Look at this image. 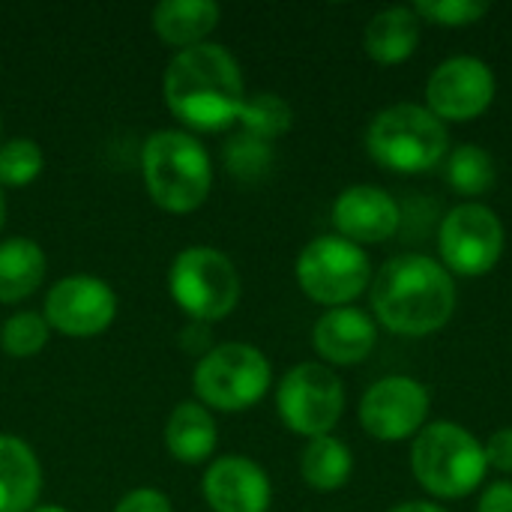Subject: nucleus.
<instances>
[{"instance_id":"f3484780","label":"nucleus","mask_w":512,"mask_h":512,"mask_svg":"<svg viewBox=\"0 0 512 512\" xmlns=\"http://www.w3.org/2000/svg\"><path fill=\"white\" fill-rule=\"evenodd\" d=\"M42 492V465L30 444L0 435V512H33Z\"/></svg>"},{"instance_id":"7ed1b4c3","label":"nucleus","mask_w":512,"mask_h":512,"mask_svg":"<svg viewBox=\"0 0 512 512\" xmlns=\"http://www.w3.org/2000/svg\"><path fill=\"white\" fill-rule=\"evenodd\" d=\"M141 174L150 198L168 213L198 210L213 186L210 153L183 129H159L144 141Z\"/></svg>"},{"instance_id":"7c9ffc66","label":"nucleus","mask_w":512,"mask_h":512,"mask_svg":"<svg viewBox=\"0 0 512 512\" xmlns=\"http://www.w3.org/2000/svg\"><path fill=\"white\" fill-rule=\"evenodd\" d=\"M477 512H512V483H507V480L492 483L483 492Z\"/></svg>"},{"instance_id":"5701e85b","label":"nucleus","mask_w":512,"mask_h":512,"mask_svg":"<svg viewBox=\"0 0 512 512\" xmlns=\"http://www.w3.org/2000/svg\"><path fill=\"white\" fill-rule=\"evenodd\" d=\"M447 183L456 195L477 198L495 183V162L477 144H462L447 156Z\"/></svg>"},{"instance_id":"aec40b11","label":"nucleus","mask_w":512,"mask_h":512,"mask_svg":"<svg viewBox=\"0 0 512 512\" xmlns=\"http://www.w3.org/2000/svg\"><path fill=\"white\" fill-rule=\"evenodd\" d=\"M420 42V18L411 6H390L372 15L363 33L366 54L381 66L405 63Z\"/></svg>"},{"instance_id":"4468645a","label":"nucleus","mask_w":512,"mask_h":512,"mask_svg":"<svg viewBox=\"0 0 512 512\" xmlns=\"http://www.w3.org/2000/svg\"><path fill=\"white\" fill-rule=\"evenodd\" d=\"M201 492L213 512H267L273 498L267 471L246 456H219L210 462Z\"/></svg>"},{"instance_id":"20e7f679","label":"nucleus","mask_w":512,"mask_h":512,"mask_svg":"<svg viewBox=\"0 0 512 512\" xmlns=\"http://www.w3.org/2000/svg\"><path fill=\"white\" fill-rule=\"evenodd\" d=\"M411 471L429 495L456 501L483 483L489 465L483 444L465 426L432 423L411 444Z\"/></svg>"},{"instance_id":"4be33fe9","label":"nucleus","mask_w":512,"mask_h":512,"mask_svg":"<svg viewBox=\"0 0 512 512\" xmlns=\"http://www.w3.org/2000/svg\"><path fill=\"white\" fill-rule=\"evenodd\" d=\"M351 471H354V456L333 435L312 438L306 444L303 456H300V474L318 492H336V489H342L351 480Z\"/></svg>"},{"instance_id":"f704fd0d","label":"nucleus","mask_w":512,"mask_h":512,"mask_svg":"<svg viewBox=\"0 0 512 512\" xmlns=\"http://www.w3.org/2000/svg\"><path fill=\"white\" fill-rule=\"evenodd\" d=\"M3 222H6V198L0 192V231H3Z\"/></svg>"},{"instance_id":"412c9836","label":"nucleus","mask_w":512,"mask_h":512,"mask_svg":"<svg viewBox=\"0 0 512 512\" xmlns=\"http://www.w3.org/2000/svg\"><path fill=\"white\" fill-rule=\"evenodd\" d=\"M45 252L30 237L0 240V303H18L30 297L45 279Z\"/></svg>"},{"instance_id":"a211bd4d","label":"nucleus","mask_w":512,"mask_h":512,"mask_svg":"<svg viewBox=\"0 0 512 512\" xmlns=\"http://www.w3.org/2000/svg\"><path fill=\"white\" fill-rule=\"evenodd\" d=\"M222 18L219 3L213 0H159L153 6V30L162 42L177 51L207 42Z\"/></svg>"},{"instance_id":"f257e3e1","label":"nucleus","mask_w":512,"mask_h":512,"mask_svg":"<svg viewBox=\"0 0 512 512\" xmlns=\"http://www.w3.org/2000/svg\"><path fill=\"white\" fill-rule=\"evenodd\" d=\"M162 99L189 129L222 132L240 120L246 102L240 63L219 42L183 48L165 66Z\"/></svg>"},{"instance_id":"b1692460","label":"nucleus","mask_w":512,"mask_h":512,"mask_svg":"<svg viewBox=\"0 0 512 512\" xmlns=\"http://www.w3.org/2000/svg\"><path fill=\"white\" fill-rule=\"evenodd\" d=\"M237 123H240V129L249 132V135L264 138V141H273V138H279V135H285V132L291 129L294 111H291V105H288L279 93L261 90V93L246 96Z\"/></svg>"},{"instance_id":"2eb2a0df","label":"nucleus","mask_w":512,"mask_h":512,"mask_svg":"<svg viewBox=\"0 0 512 512\" xmlns=\"http://www.w3.org/2000/svg\"><path fill=\"white\" fill-rule=\"evenodd\" d=\"M333 225L339 237L357 246L384 243L399 228V204L381 186H348L333 204Z\"/></svg>"},{"instance_id":"cd10ccee","label":"nucleus","mask_w":512,"mask_h":512,"mask_svg":"<svg viewBox=\"0 0 512 512\" xmlns=\"http://www.w3.org/2000/svg\"><path fill=\"white\" fill-rule=\"evenodd\" d=\"M411 9L417 12V18L441 27H468L486 18L492 6L486 0H417Z\"/></svg>"},{"instance_id":"a878e982","label":"nucleus","mask_w":512,"mask_h":512,"mask_svg":"<svg viewBox=\"0 0 512 512\" xmlns=\"http://www.w3.org/2000/svg\"><path fill=\"white\" fill-rule=\"evenodd\" d=\"M48 321L42 312H15L3 321L0 327V348L9 354V357H33L45 348L48 342Z\"/></svg>"},{"instance_id":"bb28decb","label":"nucleus","mask_w":512,"mask_h":512,"mask_svg":"<svg viewBox=\"0 0 512 512\" xmlns=\"http://www.w3.org/2000/svg\"><path fill=\"white\" fill-rule=\"evenodd\" d=\"M45 153L33 138H9L0 144V186H27L39 177Z\"/></svg>"},{"instance_id":"423d86ee","label":"nucleus","mask_w":512,"mask_h":512,"mask_svg":"<svg viewBox=\"0 0 512 512\" xmlns=\"http://www.w3.org/2000/svg\"><path fill=\"white\" fill-rule=\"evenodd\" d=\"M273 381L270 360L264 351L246 342H225L210 348L192 372L195 396L204 408L216 411H246L258 405Z\"/></svg>"},{"instance_id":"2f4dec72","label":"nucleus","mask_w":512,"mask_h":512,"mask_svg":"<svg viewBox=\"0 0 512 512\" xmlns=\"http://www.w3.org/2000/svg\"><path fill=\"white\" fill-rule=\"evenodd\" d=\"M210 324L204 321H192L183 333H180V345L189 351V354H198V360L210 351V336H207Z\"/></svg>"},{"instance_id":"72a5a7b5","label":"nucleus","mask_w":512,"mask_h":512,"mask_svg":"<svg viewBox=\"0 0 512 512\" xmlns=\"http://www.w3.org/2000/svg\"><path fill=\"white\" fill-rule=\"evenodd\" d=\"M33 512H69V510H63V507H57V504H39Z\"/></svg>"},{"instance_id":"9b49d317","label":"nucleus","mask_w":512,"mask_h":512,"mask_svg":"<svg viewBox=\"0 0 512 512\" xmlns=\"http://www.w3.org/2000/svg\"><path fill=\"white\" fill-rule=\"evenodd\" d=\"M45 321L51 330L75 339L99 336L117 315V294L105 279L75 273L57 279L45 294Z\"/></svg>"},{"instance_id":"6e6552de","label":"nucleus","mask_w":512,"mask_h":512,"mask_svg":"<svg viewBox=\"0 0 512 512\" xmlns=\"http://www.w3.org/2000/svg\"><path fill=\"white\" fill-rule=\"evenodd\" d=\"M294 273L309 300L339 309L357 300L369 288L372 264L363 246L339 234H324L303 246Z\"/></svg>"},{"instance_id":"473e14b6","label":"nucleus","mask_w":512,"mask_h":512,"mask_svg":"<svg viewBox=\"0 0 512 512\" xmlns=\"http://www.w3.org/2000/svg\"><path fill=\"white\" fill-rule=\"evenodd\" d=\"M390 512H447L444 507H438V504H429V501H408V504H402V507H396V510Z\"/></svg>"},{"instance_id":"c85d7f7f","label":"nucleus","mask_w":512,"mask_h":512,"mask_svg":"<svg viewBox=\"0 0 512 512\" xmlns=\"http://www.w3.org/2000/svg\"><path fill=\"white\" fill-rule=\"evenodd\" d=\"M111 512H174L168 495H162L159 489H132L129 495H123Z\"/></svg>"},{"instance_id":"6ab92c4d","label":"nucleus","mask_w":512,"mask_h":512,"mask_svg":"<svg viewBox=\"0 0 512 512\" xmlns=\"http://www.w3.org/2000/svg\"><path fill=\"white\" fill-rule=\"evenodd\" d=\"M219 441L216 420L201 402H180L165 420V447L183 465H201L213 456Z\"/></svg>"},{"instance_id":"393cba45","label":"nucleus","mask_w":512,"mask_h":512,"mask_svg":"<svg viewBox=\"0 0 512 512\" xmlns=\"http://www.w3.org/2000/svg\"><path fill=\"white\" fill-rule=\"evenodd\" d=\"M222 159H225V168H228L237 180L255 183V180H261V177L273 168V144L240 129L237 135H231V138L225 141Z\"/></svg>"},{"instance_id":"dca6fc26","label":"nucleus","mask_w":512,"mask_h":512,"mask_svg":"<svg viewBox=\"0 0 512 512\" xmlns=\"http://www.w3.org/2000/svg\"><path fill=\"white\" fill-rule=\"evenodd\" d=\"M375 342H378L375 321L363 309H354V306H339V309L324 312L312 330V345L318 357L333 366L363 363L372 354Z\"/></svg>"},{"instance_id":"f03ea898","label":"nucleus","mask_w":512,"mask_h":512,"mask_svg":"<svg viewBox=\"0 0 512 512\" xmlns=\"http://www.w3.org/2000/svg\"><path fill=\"white\" fill-rule=\"evenodd\" d=\"M372 312L399 336H429L456 312L453 276L426 255L390 258L372 282Z\"/></svg>"},{"instance_id":"c756f323","label":"nucleus","mask_w":512,"mask_h":512,"mask_svg":"<svg viewBox=\"0 0 512 512\" xmlns=\"http://www.w3.org/2000/svg\"><path fill=\"white\" fill-rule=\"evenodd\" d=\"M486 465H492L495 471L501 474H512V426L507 429H498L486 444Z\"/></svg>"},{"instance_id":"39448f33","label":"nucleus","mask_w":512,"mask_h":512,"mask_svg":"<svg viewBox=\"0 0 512 512\" xmlns=\"http://www.w3.org/2000/svg\"><path fill=\"white\" fill-rule=\"evenodd\" d=\"M447 147V126L429 108L414 102L384 108L366 129L369 156L396 174H420L435 168Z\"/></svg>"},{"instance_id":"0eeeda50","label":"nucleus","mask_w":512,"mask_h":512,"mask_svg":"<svg viewBox=\"0 0 512 512\" xmlns=\"http://www.w3.org/2000/svg\"><path fill=\"white\" fill-rule=\"evenodd\" d=\"M168 291L192 321L213 324L234 312L243 282L225 252L213 246H189L171 261Z\"/></svg>"},{"instance_id":"9d476101","label":"nucleus","mask_w":512,"mask_h":512,"mask_svg":"<svg viewBox=\"0 0 512 512\" xmlns=\"http://www.w3.org/2000/svg\"><path fill=\"white\" fill-rule=\"evenodd\" d=\"M438 249L447 273L486 276L504 255V225L486 204H459L441 222Z\"/></svg>"},{"instance_id":"f8f14e48","label":"nucleus","mask_w":512,"mask_h":512,"mask_svg":"<svg viewBox=\"0 0 512 512\" xmlns=\"http://www.w3.org/2000/svg\"><path fill=\"white\" fill-rule=\"evenodd\" d=\"M429 417V393L408 375H393L372 384L360 402V426L375 441L417 438Z\"/></svg>"},{"instance_id":"1a4fd4ad","label":"nucleus","mask_w":512,"mask_h":512,"mask_svg":"<svg viewBox=\"0 0 512 512\" xmlns=\"http://www.w3.org/2000/svg\"><path fill=\"white\" fill-rule=\"evenodd\" d=\"M276 408L282 423L303 435L321 438L330 435L345 408V390L339 375L324 363H300L285 372L276 390Z\"/></svg>"},{"instance_id":"ddd939ff","label":"nucleus","mask_w":512,"mask_h":512,"mask_svg":"<svg viewBox=\"0 0 512 512\" xmlns=\"http://www.w3.org/2000/svg\"><path fill=\"white\" fill-rule=\"evenodd\" d=\"M495 99V75L480 57H450L444 60L426 84V108L441 120L465 123L480 114Z\"/></svg>"}]
</instances>
